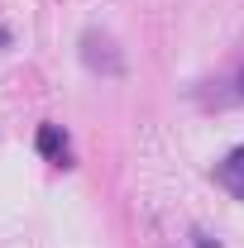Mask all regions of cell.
Segmentation results:
<instances>
[{"label":"cell","mask_w":244,"mask_h":248,"mask_svg":"<svg viewBox=\"0 0 244 248\" xmlns=\"http://www.w3.org/2000/svg\"><path fill=\"white\" fill-rule=\"evenodd\" d=\"M82 58H87V67H105L110 77L120 72V58L110 53V38H96V33H87V48H82Z\"/></svg>","instance_id":"cell-2"},{"label":"cell","mask_w":244,"mask_h":248,"mask_svg":"<svg viewBox=\"0 0 244 248\" xmlns=\"http://www.w3.org/2000/svg\"><path fill=\"white\" fill-rule=\"evenodd\" d=\"M38 153L43 157H62L67 153V139H62L58 124H43V129H38Z\"/></svg>","instance_id":"cell-3"},{"label":"cell","mask_w":244,"mask_h":248,"mask_svg":"<svg viewBox=\"0 0 244 248\" xmlns=\"http://www.w3.org/2000/svg\"><path fill=\"white\" fill-rule=\"evenodd\" d=\"M215 177H220V186H225L235 201H244V143H240L230 157H225L220 167H215Z\"/></svg>","instance_id":"cell-1"},{"label":"cell","mask_w":244,"mask_h":248,"mask_svg":"<svg viewBox=\"0 0 244 248\" xmlns=\"http://www.w3.org/2000/svg\"><path fill=\"white\" fill-rule=\"evenodd\" d=\"M196 248H220V244H211V239H206V234H196Z\"/></svg>","instance_id":"cell-4"}]
</instances>
